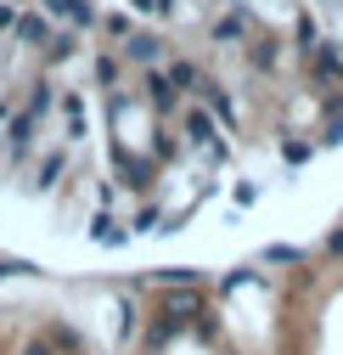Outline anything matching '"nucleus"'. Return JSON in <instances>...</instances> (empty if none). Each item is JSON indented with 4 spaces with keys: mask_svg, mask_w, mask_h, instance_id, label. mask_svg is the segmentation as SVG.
Masks as SVG:
<instances>
[{
    "mask_svg": "<svg viewBox=\"0 0 343 355\" xmlns=\"http://www.w3.org/2000/svg\"><path fill=\"white\" fill-rule=\"evenodd\" d=\"M0 119H6V102H0Z\"/></svg>",
    "mask_w": 343,
    "mask_h": 355,
    "instance_id": "20e7f679",
    "label": "nucleus"
},
{
    "mask_svg": "<svg viewBox=\"0 0 343 355\" xmlns=\"http://www.w3.org/2000/svg\"><path fill=\"white\" fill-rule=\"evenodd\" d=\"M192 310H197L192 293H175V299H169V316H192Z\"/></svg>",
    "mask_w": 343,
    "mask_h": 355,
    "instance_id": "f03ea898",
    "label": "nucleus"
},
{
    "mask_svg": "<svg viewBox=\"0 0 343 355\" xmlns=\"http://www.w3.org/2000/svg\"><path fill=\"white\" fill-rule=\"evenodd\" d=\"M17 40H23V46H46V40H51V28L39 23V17H17Z\"/></svg>",
    "mask_w": 343,
    "mask_h": 355,
    "instance_id": "f257e3e1",
    "label": "nucleus"
},
{
    "mask_svg": "<svg viewBox=\"0 0 343 355\" xmlns=\"http://www.w3.org/2000/svg\"><path fill=\"white\" fill-rule=\"evenodd\" d=\"M23 355H51V344H39V338H34V344H23Z\"/></svg>",
    "mask_w": 343,
    "mask_h": 355,
    "instance_id": "7ed1b4c3",
    "label": "nucleus"
}]
</instances>
